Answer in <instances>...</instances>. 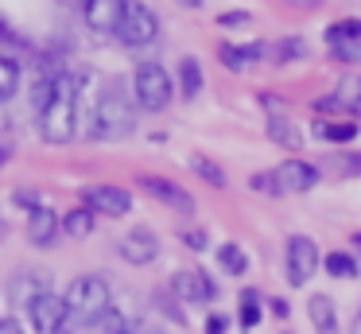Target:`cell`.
<instances>
[{
	"mask_svg": "<svg viewBox=\"0 0 361 334\" xmlns=\"http://www.w3.org/2000/svg\"><path fill=\"white\" fill-rule=\"evenodd\" d=\"M241 330H257L260 326V292L257 287H245L241 292V315H237Z\"/></svg>",
	"mask_w": 361,
	"mask_h": 334,
	"instance_id": "26",
	"label": "cell"
},
{
	"mask_svg": "<svg viewBox=\"0 0 361 334\" xmlns=\"http://www.w3.org/2000/svg\"><path fill=\"white\" fill-rule=\"evenodd\" d=\"M136 129V101L125 90V82H105L97 90L94 113H90V136L94 140H125Z\"/></svg>",
	"mask_w": 361,
	"mask_h": 334,
	"instance_id": "1",
	"label": "cell"
},
{
	"mask_svg": "<svg viewBox=\"0 0 361 334\" xmlns=\"http://www.w3.org/2000/svg\"><path fill=\"white\" fill-rule=\"evenodd\" d=\"M12 155H16V144H12L8 136H0V167H4V163H8Z\"/></svg>",
	"mask_w": 361,
	"mask_h": 334,
	"instance_id": "39",
	"label": "cell"
},
{
	"mask_svg": "<svg viewBox=\"0 0 361 334\" xmlns=\"http://www.w3.org/2000/svg\"><path fill=\"white\" fill-rule=\"evenodd\" d=\"M171 292L179 303H210V299H218V280L198 268H183L171 276Z\"/></svg>",
	"mask_w": 361,
	"mask_h": 334,
	"instance_id": "10",
	"label": "cell"
},
{
	"mask_svg": "<svg viewBox=\"0 0 361 334\" xmlns=\"http://www.w3.org/2000/svg\"><path fill=\"white\" fill-rule=\"evenodd\" d=\"M97 330H102V334H136V318H128L121 307H109V311H105V318L97 323Z\"/></svg>",
	"mask_w": 361,
	"mask_h": 334,
	"instance_id": "28",
	"label": "cell"
},
{
	"mask_svg": "<svg viewBox=\"0 0 361 334\" xmlns=\"http://www.w3.org/2000/svg\"><path fill=\"white\" fill-rule=\"evenodd\" d=\"M272 171H276V183H280L283 194L314 191V186H319V179H322V171L314 167V163H307V160H283L280 167H272Z\"/></svg>",
	"mask_w": 361,
	"mask_h": 334,
	"instance_id": "13",
	"label": "cell"
},
{
	"mask_svg": "<svg viewBox=\"0 0 361 334\" xmlns=\"http://www.w3.org/2000/svg\"><path fill=\"white\" fill-rule=\"evenodd\" d=\"M117 39L125 47H148L159 39V16L152 4H144V0H128V12L125 20H121L117 28Z\"/></svg>",
	"mask_w": 361,
	"mask_h": 334,
	"instance_id": "5",
	"label": "cell"
},
{
	"mask_svg": "<svg viewBox=\"0 0 361 334\" xmlns=\"http://www.w3.org/2000/svg\"><path fill=\"white\" fill-rule=\"evenodd\" d=\"M144 334H159V330H144Z\"/></svg>",
	"mask_w": 361,
	"mask_h": 334,
	"instance_id": "45",
	"label": "cell"
},
{
	"mask_svg": "<svg viewBox=\"0 0 361 334\" xmlns=\"http://www.w3.org/2000/svg\"><path fill=\"white\" fill-rule=\"evenodd\" d=\"M350 245H353V249H357V253H361V233H353V237H350Z\"/></svg>",
	"mask_w": 361,
	"mask_h": 334,
	"instance_id": "44",
	"label": "cell"
},
{
	"mask_svg": "<svg viewBox=\"0 0 361 334\" xmlns=\"http://www.w3.org/2000/svg\"><path fill=\"white\" fill-rule=\"evenodd\" d=\"M350 113H353V117H357V121H361V97H357V101H353V105H350Z\"/></svg>",
	"mask_w": 361,
	"mask_h": 334,
	"instance_id": "42",
	"label": "cell"
},
{
	"mask_svg": "<svg viewBox=\"0 0 361 334\" xmlns=\"http://www.w3.org/2000/svg\"><path fill=\"white\" fill-rule=\"evenodd\" d=\"M24 233H27V241H32L35 249H51L59 241V233H63V217H59L51 206H39L35 214H27Z\"/></svg>",
	"mask_w": 361,
	"mask_h": 334,
	"instance_id": "15",
	"label": "cell"
},
{
	"mask_svg": "<svg viewBox=\"0 0 361 334\" xmlns=\"http://www.w3.org/2000/svg\"><path fill=\"white\" fill-rule=\"evenodd\" d=\"M307 318H311L314 330H330V326H338L334 299H330V295H311V299H307Z\"/></svg>",
	"mask_w": 361,
	"mask_h": 334,
	"instance_id": "20",
	"label": "cell"
},
{
	"mask_svg": "<svg viewBox=\"0 0 361 334\" xmlns=\"http://www.w3.org/2000/svg\"><path fill=\"white\" fill-rule=\"evenodd\" d=\"M229 330V315H210L206 318V334H226Z\"/></svg>",
	"mask_w": 361,
	"mask_h": 334,
	"instance_id": "37",
	"label": "cell"
},
{
	"mask_svg": "<svg viewBox=\"0 0 361 334\" xmlns=\"http://www.w3.org/2000/svg\"><path fill=\"white\" fill-rule=\"evenodd\" d=\"M12 206L35 214V210L43 206V198H39V191H32V186H16V191H12Z\"/></svg>",
	"mask_w": 361,
	"mask_h": 334,
	"instance_id": "31",
	"label": "cell"
},
{
	"mask_svg": "<svg viewBox=\"0 0 361 334\" xmlns=\"http://www.w3.org/2000/svg\"><path fill=\"white\" fill-rule=\"evenodd\" d=\"M190 171H195L198 179H206L210 186H218V191H221V186H229L226 171H221L214 160H206V155H190Z\"/></svg>",
	"mask_w": 361,
	"mask_h": 334,
	"instance_id": "27",
	"label": "cell"
},
{
	"mask_svg": "<svg viewBox=\"0 0 361 334\" xmlns=\"http://www.w3.org/2000/svg\"><path fill=\"white\" fill-rule=\"evenodd\" d=\"M27 318L35 323V330L39 334H66L71 330V311H66V299L55 292L39 295V299L32 303V311H27Z\"/></svg>",
	"mask_w": 361,
	"mask_h": 334,
	"instance_id": "7",
	"label": "cell"
},
{
	"mask_svg": "<svg viewBox=\"0 0 361 334\" xmlns=\"http://www.w3.org/2000/svg\"><path fill=\"white\" fill-rule=\"evenodd\" d=\"M82 4H86V0H82Z\"/></svg>",
	"mask_w": 361,
	"mask_h": 334,
	"instance_id": "46",
	"label": "cell"
},
{
	"mask_svg": "<svg viewBox=\"0 0 361 334\" xmlns=\"http://www.w3.org/2000/svg\"><path fill=\"white\" fill-rule=\"evenodd\" d=\"M283 264H288V284L291 287H303L311 284V276L319 272V249H314L311 237H303V233H295V237L288 241V256H283Z\"/></svg>",
	"mask_w": 361,
	"mask_h": 334,
	"instance_id": "6",
	"label": "cell"
},
{
	"mask_svg": "<svg viewBox=\"0 0 361 334\" xmlns=\"http://www.w3.org/2000/svg\"><path fill=\"white\" fill-rule=\"evenodd\" d=\"M288 4H299V8H319L322 0H288Z\"/></svg>",
	"mask_w": 361,
	"mask_h": 334,
	"instance_id": "40",
	"label": "cell"
},
{
	"mask_svg": "<svg viewBox=\"0 0 361 334\" xmlns=\"http://www.w3.org/2000/svg\"><path fill=\"white\" fill-rule=\"evenodd\" d=\"M94 225H97V214L90 206H74L71 214H63V233H66V237H74V241L90 237Z\"/></svg>",
	"mask_w": 361,
	"mask_h": 334,
	"instance_id": "18",
	"label": "cell"
},
{
	"mask_svg": "<svg viewBox=\"0 0 361 334\" xmlns=\"http://www.w3.org/2000/svg\"><path fill=\"white\" fill-rule=\"evenodd\" d=\"M218 28H226V31H245V28H252V12H245V8H229V12L218 16Z\"/></svg>",
	"mask_w": 361,
	"mask_h": 334,
	"instance_id": "30",
	"label": "cell"
},
{
	"mask_svg": "<svg viewBox=\"0 0 361 334\" xmlns=\"http://www.w3.org/2000/svg\"><path fill=\"white\" fill-rule=\"evenodd\" d=\"M353 334H361V307H357V315H353Z\"/></svg>",
	"mask_w": 361,
	"mask_h": 334,
	"instance_id": "43",
	"label": "cell"
},
{
	"mask_svg": "<svg viewBox=\"0 0 361 334\" xmlns=\"http://www.w3.org/2000/svg\"><path fill=\"white\" fill-rule=\"evenodd\" d=\"M66 334H71V330H66Z\"/></svg>",
	"mask_w": 361,
	"mask_h": 334,
	"instance_id": "47",
	"label": "cell"
},
{
	"mask_svg": "<svg viewBox=\"0 0 361 334\" xmlns=\"http://www.w3.org/2000/svg\"><path fill=\"white\" fill-rule=\"evenodd\" d=\"M63 299H66V311H71V326H97L105 318V311L113 307L109 280L97 276V272H86V276L71 280Z\"/></svg>",
	"mask_w": 361,
	"mask_h": 334,
	"instance_id": "3",
	"label": "cell"
},
{
	"mask_svg": "<svg viewBox=\"0 0 361 334\" xmlns=\"http://www.w3.org/2000/svg\"><path fill=\"white\" fill-rule=\"evenodd\" d=\"M299 59H307L303 35H283L280 43H272V62H299Z\"/></svg>",
	"mask_w": 361,
	"mask_h": 334,
	"instance_id": "25",
	"label": "cell"
},
{
	"mask_svg": "<svg viewBox=\"0 0 361 334\" xmlns=\"http://www.w3.org/2000/svg\"><path fill=\"white\" fill-rule=\"evenodd\" d=\"M0 334H39L32 318H0Z\"/></svg>",
	"mask_w": 361,
	"mask_h": 334,
	"instance_id": "35",
	"label": "cell"
},
{
	"mask_svg": "<svg viewBox=\"0 0 361 334\" xmlns=\"http://www.w3.org/2000/svg\"><path fill=\"white\" fill-rule=\"evenodd\" d=\"M51 292V276L43 268H24V272H16V276L8 280V299L16 303V307H24V311H32V303L39 299V295H47Z\"/></svg>",
	"mask_w": 361,
	"mask_h": 334,
	"instance_id": "14",
	"label": "cell"
},
{
	"mask_svg": "<svg viewBox=\"0 0 361 334\" xmlns=\"http://www.w3.org/2000/svg\"><path fill=\"white\" fill-rule=\"evenodd\" d=\"M322 39H326V47H338V43H353V39H361V16H345V20L326 23Z\"/></svg>",
	"mask_w": 361,
	"mask_h": 334,
	"instance_id": "21",
	"label": "cell"
},
{
	"mask_svg": "<svg viewBox=\"0 0 361 334\" xmlns=\"http://www.w3.org/2000/svg\"><path fill=\"white\" fill-rule=\"evenodd\" d=\"M156 307L164 311L167 318H171L175 326H187V315H183V307H179V299H167V292H156Z\"/></svg>",
	"mask_w": 361,
	"mask_h": 334,
	"instance_id": "33",
	"label": "cell"
},
{
	"mask_svg": "<svg viewBox=\"0 0 361 334\" xmlns=\"http://www.w3.org/2000/svg\"><path fill=\"white\" fill-rule=\"evenodd\" d=\"M39 136L47 144H71L78 136V78L63 74L55 82V97L39 113Z\"/></svg>",
	"mask_w": 361,
	"mask_h": 334,
	"instance_id": "2",
	"label": "cell"
},
{
	"mask_svg": "<svg viewBox=\"0 0 361 334\" xmlns=\"http://www.w3.org/2000/svg\"><path fill=\"white\" fill-rule=\"evenodd\" d=\"M218 59H221V66H226L229 74H241V70L252 66L249 54H245V47H237V43H221L218 47Z\"/></svg>",
	"mask_w": 361,
	"mask_h": 334,
	"instance_id": "29",
	"label": "cell"
},
{
	"mask_svg": "<svg viewBox=\"0 0 361 334\" xmlns=\"http://www.w3.org/2000/svg\"><path fill=\"white\" fill-rule=\"evenodd\" d=\"M20 78H24V70H20L16 59H8V54H0V101H12L20 93Z\"/></svg>",
	"mask_w": 361,
	"mask_h": 334,
	"instance_id": "23",
	"label": "cell"
},
{
	"mask_svg": "<svg viewBox=\"0 0 361 334\" xmlns=\"http://www.w3.org/2000/svg\"><path fill=\"white\" fill-rule=\"evenodd\" d=\"M330 54H334V62H345V66H353V62H361V39L330 47Z\"/></svg>",
	"mask_w": 361,
	"mask_h": 334,
	"instance_id": "34",
	"label": "cell"
},
{
	"mask_svg": "<svg viewBox=\"0 0 361 334\" xmlns=\"http://www.w3.org/2000/svg\"><path fill=\"white\" fill-rule=\"evenodd\" d=\"M117 253L125 256L128 264L144 268V264H152L159 256V237L148 229V225H136V229H128L125 237L117 241Z\"/></svg>",
	"mask_w": 361,
	"mask_h": 334,
	"instance_id": "12",
	"label": "cell"
},
{
	"mask_svg": "<svg viewBox=\"0 0 361 334\" xmlns=\"http://www.w3.org/2000/svg\"><path fill=\"white\" fill-rule=\"evenodd\" d=\"M249 186L257 194H272V198H280V194H283L280 183H276V171H257V175L249 179Z\"/></svg>",
	"mask_w": 361,
	"mask_h": 334,
	"instance_id": "32",
	"label": "cell"
},
{
	"mask_svg": "<svg viewBox=\"0 0 361 334\" xmlns=\"http://www.w3.org/2000/svg\"><path fill=\"white\" fill-rule=\"evenodd\" d=\"M175 97V82L159 62H140L133 70V101L144 113H164Z\"/></svg>",
	"mask_w": 361,
	"mask_h": 334,
	"instance_id": "4",
	"label": "cell"
},
{
	"mask_svg": "<svg viewBox=\"0 0 361 334\" xmlns=\"http://www.w3.org/2000/svg\"><path fill=\"white\" fill-rule=\"evenodd\" d=\"M136 186H140L144 194H152L156 202H164V206L179 210V214H195V194L183 191L179 183H171V179H164V175H136Z\"/></svg>",
	"mask_w": 361,
	"mask_h": 334,
	"instance_id": "9",
	"label": "cell"
},
{
	"mask_svg": "<svg viewBox=\"0 0 361 334\" xmlns=\"http://www.w3.org/2000/svg\"><path fill=\"white\" fill-rule=\"evenodd\" d=\"M311 132L326 144H350V140H357V121H314Z\"/></svg>",
	"mask_w": 361,
	"mask_h": 334,
	"instance_id": "17",
	"label": "cell"
},
{
	"mask_svg": "<svg viewBox=\"0 0 361 334\" xmlns=\"http://www.w3.org/2000/svg\"><path fill=\"white\" fill-rule=\"evenodd\" d=\"M175 4H183V8H202L206 0H175Z\"/></svg>",
	"mask_w": 361,
	"mask_h": 334,
	"instance_id": "41",
	"label": "cell"
},
{
	"mask_svg": "<svg viewBox=\"0 0 361 334\" xmlns=\"http://www.w3.org/2000/svg\"><path fill=\"white\" fill-rule=\"evenodd\" d=\"M82 206H90L94 214H105V217H125V214H133V194L125 186L97 183L90 191H82Z\"/></svg>",
	"mask_w": 361,
	"mask_h": 334,
	"instance_id": "8",
	"label": "cell"
},
{
	"mask_svg": "<svg viewBox=\"0 0 361 334\" xmlns=\"http://www.w3.org/2000/svg\"><path fill=\"white\" fill-rule=\"evenodd\" d=\"M338 167L345 171V175H361V152L345 155V160H338Z\"/></svg>",
	"mask_w": 361,
	"mask_h": 334,
	"instance_id": "38",
	"label": "cell"
},
{
	"mask_svg": "<svg viewBox=\"0 0 361 334\" xmlns=\"http://www.w3.org/2000/svg\"><path fill=\"white\" fill-rule=\"evenodd\" d=\"M183 245H187L190 253H206V245H210V233H206V229H187V233H183Z\"/></svg>",
	"mask_w": 361,
	"mask_h": 334,
	"instance_id": "36",
	"label": "cell"
},
{
	"mask_svg": "<svg viewBox=\"0 0 361 334\" xmlns=\"http://www.w3.org/2000/svg\"><path fill=\"white\" fill-rule=\"evenodd\" d=\"M264 132H268V140H276V144H283V148H291V152H299V148L307 144V136H303V129H299L295 121H288L283 113H276V117H268L264 121Z\"/></svg>",
	"mask_w": 361,
	"mask_h": 334,
	"instance_id": "16",
	"label": "cell"
},
{
	"mask_svg": "<svg viewBox=\"0 0 361 334\" xmlns=\"http://www.w3.org/2000/svg\"><path fill=\"white\" fill-rule=\"evenodd\" d=\"M218 268L226 272V276H245L249 256H245V249L237 245V241H226V245L218 249Z\"/></svg>",
	"mask_w": 361,
	"mask_h": 334,
	"instance_id": "22",
	"label": "cell"
},
{
	"mask_svg": "<svg viewBox=\"0 0 361 334\" xmlns=\"http://www.w3.org/2000/svg\"><path fill=\"white\" fill-rule=\"evenodd\" d=\"M202 85H206V78H202V66H198V59H179V93L187 101H195L198 93H202Z\"/></svg>",
	"mask_w": 361,
	"mask_h": 334,
	"instance_id": "19",
	"label": "cell"
},
{
	"mask_svg": "<svg viewBox=\"0 0 361 334\" xmlns=\"http://www.w3.org/2000/svg\"><path fill=\"white\" fill-rule=\"evenodd\" d=\"M322 268H326L330 276H338V280H357L361 276V261L350 256V253H330L326 261H322Z\"/></svg>",
	"mask_w": 361,
	"mask_h": 334,
	"instance_id": "24",
	"label": "cell"
},
{
	"mask_svg": "<svg viewBox=\"0 0 361 334\" xmlns=\"http://www.w3.org/2000/svg\"><path fill=\"white\" fill-rule=\"evenodd\" d=\"M125 12H128V0H86V4H82V20H86V28L102 31V35H117Z\"/></svg>",
	"mask_w": 361,
	"mask_h": 334,
	"instance_id": "11",
	"label": "cell"
}]
</instances>
